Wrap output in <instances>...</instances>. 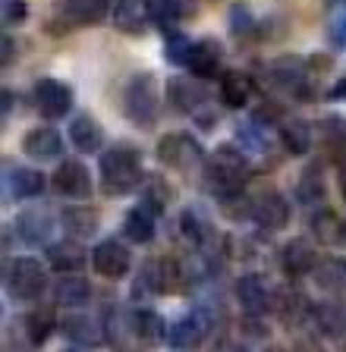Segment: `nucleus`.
<instances>
[{
	"mask_svg": "<svg viewBox=\"0 0 346 352\" xmlns=\"http://www.w3.org/2000/svg\"><path fill=\"white\" fill-rule=\"evenodd\" d=\"M280 267H283V274H290V277H305V274H312L318 267L315 245H312L305 236L290 239L287 245L280 249Z\"/></svg>",
	"mask_w": 346,
	"mask_h": 352,
	"instance_id": "2eb2a0df",
	"label": "nucleus"
},
{
	"mask_svg": "<svg viewBox=\"0 0 346 352\" xmlns=\"http://www.w3.org/2000/svg\"><path fill=\"white\" fill-rule=\"evenodd\" d=\"M98 173H101V189L107 195H126L136 186L145 183V170H142V154L139 148L126 145H111L98 161Z\"/></svg>",
	"mask_w": 346,
	"mask_h": 352,
	"instance_id": "f257e3e1",
	"label": "nucleus"
},
{
	"mask_svg": "<svg viewBox=\"0 0 346 352\" xmlns=\"http://www.w3.org/2000/svg\"><path fill=\"white\" fill-rule=\"evenodd\" d=\"M60 333L76 346H85V349H95L107 340L101 321L95 315H85V311H69V315L60 318Z\"/></svg>",
	"mask_w": 346,
	"mask_h": 352,
	"instance_id": "6e6552de",
	"label": "nucleus"
},
{
	"mask_svg": "<svg viewBox=\"0 0 346 352\" xmlns=\"http://www.w3.org/2000/svg\"><path fill=\"white\" fill-rule=\"evenodd\" d=\"M10 107H13V95H10V91H3V120H7Z\"/></svg>",
	"mask_w": 346,
	"mask_h": 352,
	"instance_id": "49530a36",
	"label": "nucleus"
},
{
	"mask_svg": "<svg viewBox=\"0 0 346 352\" xmlns=\"http://www.w3.org/2000/svg\"><path fill=\"white\" fill-rule=\"evenodd\" d=\"M315 283L321 286V289H343L346 286V258H324V261H318L315 271Z\"/></svg>",
	"mask_w": 346,
	"mask_h": 352,
	"instance_id": "f704fd0d",
	"label": "nucleus"
},
{
	"mask_svg": "<svg viewBox=\"0 0 346 352\" xmlns=\"http://www.w3.org/2000/svg\"><path fill=\"white\" fill-rule=\"evenodd\" d=\"M142 283L151 293H161V296L177 293L180 283H183V271H180V264L173 258H151L142 267Z\"/></svg>",
	"mask_w": 346,
	"mask_h": 352,
	"instance_id": "9b49d317",
	"label": "nucleus"
},
{
	"mask_svg": "<svg viewBox=\"0 0 346 352\" xmlns=\"http://www.w3.org/2000/svg\"><path fill=\"white\" fill-rule=\"evenodd\" d=\"M47 289V267L38 258H16L7 267V293L19 302H35Z\"/></svg>",
	"mask_w": 346,
	"mask_h": 352,
	"instance_id": "20e7f679",
	"label": "nucleus"
},
{
	"mask_svg": "<svg viewBox=\"0 0 346 352\" xmlns=\"http://www.w3.org/2000/svg\"><path fill=\"white\" fill-rule=\"evenodd\" d=\"M10 57H13V41H10V38H3V63H7Z\"/></svg>",
	"mask_w": 346,
	"mask_h": 352,
	"instance_id": "a18cd8bd",
	"label": "nucleus"
},
{
	"mask_svg": "<svg viewBox=\"0 0 346 352\" xmlns=\"http://www.w3.org/2000/svg\"><path fill=\"white\" fill-rule=\"evenodd\" d=\"M343 95H346V76H343V79L337 82V85L331 88V98H343Z\"/></svg>",
	"mask_w": 346,
	"mask_h": 352,
	"instance_id": "c03bdc74",
	"label": "nucleus"
},
{
	"mask_svg": "<svg viewBox=\"0 0 346 352\" xmlns=\"http://www.w3.org/2000/svg\"><path fill=\"white\" fill-rule=\"evenodd\" d=\"M32 101H35V110L41 117L60 120V117H67L69 107H73V88L67 82L45 76V79H38L35 88H32Z\"/></svg>",
	"mask_w": 346,
	"mask_h": 352,
	"instance_id": "423d86ee",
	"label": "nucleus"
},
{
	"mask_svg": "<svg viewBox=\"0 0 346 352\" xmlns=\"http://www.w3.org/2000/svg\"><path fill=\"white\" fill-rule=\"evenodd\" d=\"M290 352H324V349H321V343H318L315 337H299Z\"/></svg>",
	"mask_w": 346,
	"mask_h": 352,
	"instance_id": "37998d69",
	"label": "nucleus"
},
{
	"mask_svg": "<svg viewBox=\"0 0 346 352\" xmlns=\"http://www.w3.org/2000/svg\"><path fill=\"white\" fill-rule=\"evenodd\" d=\"M280 142L290 154H305L312 148V123L305 120H283L280 123Z\"/></svg>",
	"mask_w": 346,
	"mask_h": 352,
	"instance_id": "7c9ffc66",
	"label": "nucleus"
},
{
	"mask_svg": "<svg viewBox=\"0 0 346 352\" xmlns=\"http://www.w3.org/2000/svg\"><path fill=\"white\" fill-rule=\"evenodd\" d=\"M129 264H133L129 249H126L123 242H117V239L98 242L95 252H91V267H95L101 277H107V280H123L126 274H129Z\"/></svg>",
	"mask_w": 346,
	"mask_h": 352,
	"instance_id": "1a4fd4ad",
	"label": "nucleus"
},
{
	"mask_svg": "<svg viewBox=\"0 0 346 352\" xmlns=\"http://www.w3.org/2000/svg\"><path fill=\"white\" fill-rule=\"evenodd\" d=\"M7 183L16 198H35L45 192V173L32 167H7Z\"/></svg>",
	"mask_w": 346,
	"mask_h": 352,
	"instance_id": "cd10ccee",
	"label": "nucleus"
},
{
	"mask_svg": "<svg viewBox=\"0 0 346 352\" xmlns=\"http://www.w3.org/2000/svg\"><path fill=\"white\" fill-rule=\"evenodd\" d=\"M211 352H243V346L236 343L233 337H217L211 343Z\"/></svg>",
	"mask_w": 346,
	"mask_h": 352,
	"instance_id": "79ce46f5",
	"label": "nucleus"
},
{
	"mask_svg": "<svg viewBox=\"0 0 346 352\" xmlns=\"http://www.w3.org/2000/svg\"><path fill=\"white\" fill-rule=\"evenodd\" d=\"M268 76L277 88L283 91H293V95H305V82H309V73H305V63L299 57H280L268 66Z\"/></svg>",
	"mask_w": 346,
	"mask_h": 352,
	"instance_id": "f3484780",
	"label": "nucleus"
},
{
	"mask_svg": "<svg viewBox=\"0 0 346 352\" xmlns=\"http://www.w3.org/2000/svg\"><path fill=\"white\" fill-rule=\"evenodd\" d=\"M167 101H170V107L180 110V113H195L199 104L205 101V95H202V88L192 79H186V76H173V79L167 82Z\"/></svg>",
	"mask_w": 346,
	"mask_h": 352,
	"instance_id": "5701e85b",
	"label": "nucleus"
},
{
	"mask_svg": "<svg viewBox=\"0 0 346 352\" xmlns=\"http://www.w3.org/2000/svg\"><path fill=\"white\" fill-rule=\"evenodd\" d=\"M189 13L186 0H151V22L164 32H173L183 22V16Z\"/></svg>",
	"mask_w": 346,
	"mask_h": 352,
	"instance_id": "72a5a7b5",
	"label": "nucleus"
},
{
	"mask_svg": "<svg viewBox=\"0 0 346 352\" xmlns=\"http://www.w3.org/2000/svg\"><path fill=\"white\" fill-rule=\"evenodd\" d=\"M217 98L224 101V107H233V110H239V107H246L249 104V98H252V82H249V76L246 73H224L221 76V85H217Z\"/></svg>",
	"mask_w": 346,
	"mask_h": 352,
	"instance_id": "a878e982",
	"label": "nucleus"
},
{
	"mask_svg": "<svg viewBox=\"0 0 346 352\" xmlns=\"http://www.w3.org/2000/svg\"><path fill=\"white\" fill-rule=\"evenodd\" d=\"M312 318H315L318 327H321L324 333H331V337H337L340 330L346 327V311L337 302H321V305H315L312 308Z\"/></svg>",
	"mask_w": 346,
	"mask_h": 352,
	"instance_id": "e433bc0d",
	"label": "nucleus"
},
{
	"mask_svg": "<svg viewBox=\"0 0 346 352\" xmlns=\"http://www.w3.org/2000/svg\"><path fill=\"white\" fill-rule=\"evenodd\" d=\"M249 217L255 220L258 227L265 230H283L290 223V205L287 198L280 195V192H261V195L252 198V211Z\"/></svg>",
	"mask_w": 346,
	"mask_h": 352,
	"instance_id": "9d476101",
	"label": "nucleus"
},
{
	"mask_svg": "<svg viewBox=\"0 0 346 352\" xmlns=\"http://www.w3.org/2000/svg\"><path fill=\"white\" fill-rule=\"evenodd\" d=\"M180 233H183L192 245H202V242L211 239V220H208V214L202 211L199 205H192L180 214Z\"/></svg>",
	"mask_w": 346,
	"mask_h": 352,
	"instance_id": "c756f323",
	"label": "nucleus"
},
{
	"mask_svg": "<svg viewBox=\"0 0 346 352\" xmlns=\"http://www.w3.org/2000/svg\"><path fill=\"white\" fill-rule=\"evenodd\" d=\"M192 44L186 35H180V32H167V60L177 66H186L189 63V54H192Z\"/></svg>",
	"mask_w": 346,
	"mask_h": 352,
	"instance_id": "58836bf2",
	"label": "nucleus"
},
{
	"mask_svg": "<svg viewBox=\"0 0 346 352\" xmlns=\"http://www.w3.org/2000/svg\"><path fill=\"white\" fill-rule=\"evenodd\" d=\"M343 35H346V19H343Z\"/></svg>",
	"mask_w": 346,
	"mask_h": 352,
	"instance_id": "09e8293b",
	"label": "nucleus"
},
{
	"mask_svg": "<svg viewBox=\"0 0 346 352\" xmlns=\"http://www.w3.org/2000/svg\"><path fill=\"white\" fill-rule=\"evenodd\" d=\"M158 161L170 170H192L202 164V145L186 132H170L158 142Z\"/></svg>",
	"mask_w": 346,
	"mask_h": 352,
	"instance_id": "0eeeda50",
	"label": "nucleus"
},
{
	"mask_svg": "<svg viewBox=\"0 0 346 352\" xmlns=\"http://www.w3.org/2000/svg\"><path fill=\"white\" fill-rule=\"evenodd\" d=\"M123 113H126V120H133L142 129L158 123V113H161V85H158L155 76H148V73L129 76V82L123 85Z\"/></svg>",
	"mask_w": 346,
	"mask_h": 352,
	"instance_id": "7ed1b4c3",
	"label": "nucleus"
},
{
	"mask_svg": "<svg viewBox=\"0 0 346 352\" xmlns=\"http://www.w3.org/2000/svg\"><path fill=\"white\" fill-rule=\"evenodd\" d=\"M236 299L249 318H261L277 308V296H274L271 283L261 274H243L236 280Z\"/></svg>",
	"mask_w": 346,
	"mask_h": 352,
	"instance_id": "39448f33",
	"label": "nucleus"
},
{
	"mask_svg": "<svg viewBox=\"0 0 346 352\" xmlns=\"http://www.w3.org/2000/svg\"><path fill=\"white\" fill-rule=\"evenodd\" d=\"M69 142H73L76 151H101L104 145V132L101 126H98L95 117H89V113H82V117H76L73 123H69Z\"/></svg>",
	"mask_w": 346,
	"mask_h": 352,
	"instance_id": "393cba45",
	"label": "nucleus"
},
{
	"mask_svg": "<svg viewBox=\"0 0 346 352\" xmlns=\"http://www.w3.org/2000/svg\"><path fill=\"white\" fill-rule=\"evenodd\" d=\"M208 330H211V318H208L202 308H195V311H189V315L180 318V321L170 327L167 340L173 349H195V346L208 337Z\"/></svg>",
	"mask_w": 346,
	"mask_h": 352,
	"instance_id": "ddd939ff",
	"label": "nucleus"
},
{
	"mask_svg": "<svg viewBox=\"0 0 346 352\" xmlns=\"http://www.w3.org/2000/svg\"><path fill=\"white\" fill-rule=\"evenodd\" d=\"M133 330H136V337L145 340V343H161V340L170 333L167 324H164V318L158 315V311H151V308H139V311H136Z\"/></svg>",
	"mask_w": 346,
	"mask_h": 352,
	"instance_id": "473e14b6",
	"label": "nucleus"
},
{
	"mask_svg": "<svg viewBox=\"0 0 346 352\" xmlns=\"http://www.w3.org/2000/svg\"><path fill=\"white\" fill-rule=\"evenodd\" d=\"M91 299V283L82 277L79 271L76 274H60L57 283H54V302L63 308H82L85 302Z\"/></svg>",
	"mask_w": 346,
	"mask_h": 352,
	"instance_id": "412c9836",
	"label": "nucleus"
},
{
	"mask_svg": "<svg viewBox=\"0 0 346 352\" xmlns=\"http://www.w3.org/2000/svg\"><path fill=\"white\" fill-rule=\"evenodd\" d=\"M170 195H173V192H170L167 183H161V176H151L145 183V208H151V211H164Z\"/></svg>",
	"mask_w": 346,
	"mask_h": 352,
	"instance_id": "4c0bfd02",
	"label": "nucleus"
},
{
	"mask_svg": "<svg viewBox=\"0 0 346 352\" xmlns=\"http://www.w3.org/2000/svg\"><path fill=\"white\" fill-rule=\"evenodd\" d=\"M25 324V337H29L32 346H41L47 337L54 333V327H60V321L54 318V308H35L23 318Z\"/></svg>",
	"mask_w": 346,
	"mask_h": 352,
	"instance_id": "2f4dec72",
	"label": "nucleus"
},
{
	"mask_svg": "<svg viewBox=\"0 0 346 352\" xmlns=\"http://www.w3.org/2000/svg\"><path fill=\"white\" fill-rule=\"evenodd\" d=\"M13 227H16V233H19V239H23L25 245H45L54 233V217H51V211H45L41 205H35V208H25V211L16 214Z\"/></svg>",
	"mask_w": 346,
	"mask_h": 352,
	"instance_id": "f8f14e48",
	"label": "nucleus"
},
{
	"mask_svg": "<svg viewBox=\"0 0 346 352\" xmlns=\"http://www.w3.org/2000/svg\"><path fill=\"white\" fill-rule=\"evenodd\" d=\"M324 195H327L324 173H321V167H318V164H312V167L299 176V183H296V198H299V201H305V205H312V201H324Z\"/></svg>",
	"mask_w": 346,
	"mask_h": 352,
	"instance_id": "c9c22d12",
	"label": "nucleus"
},
{
	"mask_svg": "<svg viewBox=\"0 0 346 352\" xmlns=\"http://www.w3.org/2000/svg\"><path fill=\"white\" fill-rule=\"evenodd\" d=\"M54 189L63 198H89L91 195V176L89 167L82 161H60L57 173H54Z\"/></svg>",
	"mask_w": 346,
	"mask_h": 352,
	"instance_id": "4468645a",
	"label": "nucleus"
},
{
	"mask_svg": "<svg viewBox=\"0 0 346 352\" xmlns=\"http://www.w3.org/2000/svg\"><path fill=\"white\" fill-rule=\"evenodd\" d=\"M221 41H214V38H202V41L192 44V54H189V73L195 76V79H208V76H214L217 69H221Z\"/></svg>",
	"mask_w": 346,
	"mask_h": 352,
	"instance_id": "aec40b11",
	"label": "nucleus"
},
{
	"mask_svg": "<svg viewBox=\"0 0 346 352\" xmlns=\"http://www.w3.org/2000/svg\"><path fill=\"white\" fill-rule=\"evenodd\" d=\"M25 19V3L23 0H3V22L16 25V22Z\"/></svg>",
	"mask_w": 346,
	"mask_h": 352,
	"instance_id": "a19ab883",
	"label": "nucleus"
},
{
	"mask_svg": "<svg viewBox=\"0 0 346 352\" xmlns=\"http://www.w3.org/2000/svg\"><path fill=\"white\" fill-rule=\"evenodd\" d=\"M23 151L29 154L32 161H60V154H63V139H60V132L51 129V126H35L23 135Z\"/></svg>",
	"mask_w": 346,
	"mask_h": 352,
	"instance_id": "dca6fc26",
	"label": "nucleus"
},
{
	"mask_svg": "<svg viewBox=\"0 0 346 352\" xmlns=\"http://www.w3.org/2000/svg\"><path fill=\"white\" fill-rule=\"evenodd\" d=\"M151 22V0H117L113 7V25L126 35H139Z\"/></svg>",
	"mask_w": 346,
	"mask_h": 352,
	"instance_id": "6ab92c4d",
	"label": "nucleus"
},
{
	"mask_svg": "<svg viewBox=\"0 0 346 352\" xmlns=\"http://www.w3.org/2000/svg\"><path fill=\"white\" fill-rule=\"evenodd\" d=\"M312 236L324 245H337V242L346 239V223L337 211H318L312 217Z\"/></svg>",
	"mask_w": 346,
	"mask_h": 352,
	"instance_id": "c85d7f7f",
	"label": "nucleus"
},
{
	"mask_svg": "<svg viewBox=\"0 0 346 352\" xmlns=\"http://www.w3.org/2000/svg\"><path fill=\"white\" fill-rule=\"evenodd\" d=\"M343 195H346V170H343Z\"/></svg>",
	"mask_w": 346,
	"mask_h": 352,
	"instance_id": "de8ad7c7",
	"label": "nucleus"
},
{
	"mask_svg": "<svg viewBox=\"0 0 346 352\" xmlns=\"http://www.w3.org/2000/svg\"><path fill=\"white\" fill-rule=\"evenodd\" d=\"M47 264L57 274H76L85 264V249L76 239H60L47 242Z\"/></svg>",
	"mask_w": 346,
	"mask_h": 352,
	"instance_id": "4be33fe9",
	"label": "nucleus"
},
{
	"mask_svg": "<svg viewBox=\"0 0 346 352\" xmlns=\"http://www.w3.org/2000/svg\"><path fill=\"white\" fill-rule=\"evenodd\" d=\"M111 13V0H63L60 3V16L67 19V25H98Z\"/></svg>",
	"mask_w": 346,
	"mask_h": 352,
	"instance_id": "a211bd4d",
	"label": "nucleus"
},
{
	"mask_svg": "<svg viewBox=\"0 0 346 352\" xmlns=\"http://www.w3.org/2000/svg\"><path fill=\"white\" fill-rule=\"evenodd\" d=\"M60 223H63V230H67L69 236H76V239H89V236L98 233V223H101V217H98L95 208L73 205V208H63V214H60Z\"/></svg>",
	"mask_w": 346,
	"mask_h": 352,
	"instance_id": "b1692460",
	"label": "nucleus"
},
{
	"mask_svg": "<svg viewBox=\"0 0 346 352\" xmlns=\"http://www.w3.org/2000/svg\"><path fill=\"white\" fill-rule=\"evenodd\" d=\"M277 311H280V318L283 321H302V318L309 315L312 308H309V302H305V296L302 293H287V299H283V305L277 302Z\"/></svg>",
	"mask_w": 346,
	"mask_h": 352,
	"instance_id": "ea45409f",
	"label": "nucleus"
},
{
	"mask_svg": "<svg viewBox=\"0 0 346 352\" xmlns=\"http://www.w3.org/2000/svg\"><path fill=\"white\" fill-rule=\"evenodd\" d=\"M123 233H126V239L136 242V245H145V242L155 239V214H151V208L139 205L126 214Z\"/></svg>",
	"mask_w": 346,
	"mask_h": 352,
	"instance_id": "bb28decb",
	"label": "nucleus"
},
{
	"mask_svg": "<svg viewBox=\"0 0 346 352\" xmlns=\"http://www.w3.org/2000/svg\"><path fill=\"white\" fill-rule=\"evenodd\" d=\"M69 352H76V349H69Z\"/></svg>",
	"mask_w": 346,
	"mask_h": 352,
	"instance_id": "8fccbe9b",
	"label": "nucleus"
},
{
	"mask_svg": "<svg viewBox=\"0 0 346 352\" xmlns=\"http://www.w3.org/2000/svg\"><path fill=\"white\" fill-rule=\"evenodd\" d=\"M249 179V157L236 145H217L211 151L205 164V183L214 195L221 198H233L243 195V186Z\"/></svg>",
	"mask_w": 346,
	"mask_h": 352,
	"instance_id": "f03ea898",
	"label": "nucleus"
}]
</instances>
